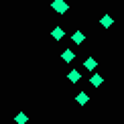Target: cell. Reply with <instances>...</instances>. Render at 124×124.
<instances>
[{
  "mask_svg": "<svg viewBox=\"0 0 124 124\" xmlns=\"http://www.w3.org/2000/svg\"><path fill=\"white\" fill-rule=\"evenodd\" d=\"M51 8H53L57 14H65L67 10H69V6H67V2H65V0H53Z\"/></svg>",
  "mask_w": 124,
  "mask_h": 124,
  "instance_id": "6da1fadb",
  "label": "cell"
},
{
  "mask_svg": "<svg viewBox=\"0 0 124 124\" xmlns=\"http://www.w3.org/2000/svg\"><path fill=\"white\" fill-rule=\"evenodd\" d=\"M71 41H73L75 45H81V43H84V41H85V35L81 33V31H75V33L71 35Z\"/></svg>",
  "mask_w": 124,
  "mask_h": 124,
  "instance_id": "7a4b0ae2",
  "label": "cell"
},
{
  "mask_svg": "<svg viewBox=\"0 0 124 124\" xmlns=\"http://www.w3.org/2000/svg\"><path fill=\"white\" fill-rule=\"evenodd\" d=\"M51 37H53L55 41H61V39H63V37H65V31H63V29H61V27H55L53 31H51Z\"/></svg>",
  "mask_w": 124,
  "mask_h": 124,
  "instance_id": "3957f363",
  "label": "cell"
},
{
  "mask_svg": "<svg viewBox=\"0 0 124 124\" xmlns=\"http://www.w3.org/2000/svg\"><path fill=\"white\" fill-rule=\"evenodd\" d=\"M102 81H104V77H102L100 73H92V77H90V84L94 85V87H100V85H102Z\"/></svg>",
  "mask_w": 124,
  "mask_h": 124,
  "instance_id": "277c9868",
  "label": "cell"
},
{
  "mask_svg": "<svg viewBox=\"0 0 124 124\" xmlns=\"http://www.w3.org/2000/svg\"><path fill=\"white\" fill-rule=\"evenodd\" d=\"M84 67H85V69H87V71H94V69H96V67H98V61H96L94 57H87V59L84 61Z\"/></svg>",
  "mask_w": 124,
  "mask_h": 124,
  "instance_id": "5b68a950",
  "label": "cell"
},
{
  "mask_svg": "<svg viewBox=\"0 0 124 124\" xmlns=\"http://www.w3.org/2000/svg\"><path fill=\"white\" fill-rule=\"evenodd\" d=\"M67 79H69L71 84H77V81L81 79V73H79L77 69H71V71H69V75H67Z\"/></svg>",
  "mask_w": 124,
  "mask_h": 124,
  "instance_id": "8992f818",
  "label": "cell"
},
{
  "mask_svg": "<svg viewBox=\"0 0 124 124\" xmlns=\"http://www.w3.org/2000/svg\"><path fill=\"white\" fill-rule=\"evenodd\" d=\"M100 24H102V27H104V29H110L112 24H114V18H112L110 14H106V16H102V20H100Z\"/></svg>",
  "mask_w": 124,
  "mask_h": 124,
  "instance_id": "52a82bcc",
  "label": "cell"
},
{
  "mask_svg": "<svg viewBox=\"0 0 124 124\" xmlns=\"http://www.w3.org/2000/svg\"><path fill=\"white\" fill-rule=\"evenodd\" d=\"M61 57H63L65 63H71V61H73V57H75V53H73L71 49H65L63 53H61Z\"/></svg>",
  "mask_w": 124,
  "mask_h": 124,
  "instance_id": "ba28073f",
  "label": "cell"
},
{
  "mask_svg": "<svg viewBox=\"0 0 124 124\" xmlns=\"http://www.w3.org/2000/svg\"><path fill=\"white\" fill-rule=\"evenodd\" d=\"M87 100H90V98H87L85 92H81V94H77V96H75V102H77L79 106H85V104H87Z\"/></svg>",
  "mask_w": 124,
  "mask_h": 124,
  "instance_id": "9c48e42d",
  "label": "cell"
},
{
  "mask_svg": "<svg viewBox=\"0 0 124 124\" xmlns=\"http://www.w3.org/2000/svg\"><path fill=\"white\" fill-rule=\"evenodd\" d=\"M27 120H29V118H27V114H24V112H18L16 118H14V122H16V124H27Z\"/></svg>",
  "mask_w": 124,
  "mask_h": 124,
  "instance_id": "30bf717a",
  "label": "cell"
}]
</instances>
